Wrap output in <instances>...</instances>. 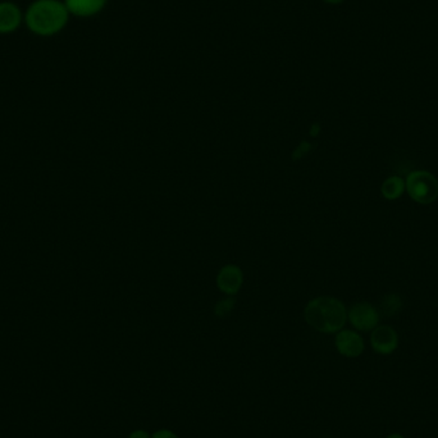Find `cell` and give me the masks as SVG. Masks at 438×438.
Masks as SVG:
<instances>
[{"label": "cell", "mask_w": 438, "mask_h": 438, "mask_svg": "<svg viewBox=\"0 0 438 438\" xmlns=\"http://www.w3.org/2000/svg\"><path fill=\"white\" fill-rule=\"evenodd\" d=\"M406 192L405 178L400 176H390L381 185V194L386 200H399Z\"/></svg>", "instance_id": "cell-10"}, {"label": "cell", "mask_w": 438, "mask_h": 438, "mask_svg": "<svg viewBox=\"0 0 438 438\" xmlns=\"http://www.w3.org/2000/svg\"><path fill=\"white\" fill-rule=\"evenodd\" d=\"M128 438H152V435L145 429H135L129 433Z\"/></svg>", "instance_id": "cell-14"}, {"label": "cell", "mask_w": 438, "mask_h": 438, "mask_svg": "<svg viewBox=\"0 0 438 438\" xmlns=\"http://www.w3.org/2000/svg\"><path fill=\"white\" fill-rule=\"evenodd\" d=\"M152 438H180L176 433H174V430H171V429H158L156 430L153 435H152Z\"/></svg>", "instance_id": "cell-13"}, {"label": "cell", "mask_w": 438, "mask_h": 438, "mask_svg": "<svg viewBox=\"0 0 438 438\" xmlns=\"http://www.w3.org/2000/svg\"><path fill=\"white\" fill-rule=\"evenodd\" d=\"M21 10L10 1L0 3V34L14 32L21 25Z\"/></svg>", "instance_id": "cell-9"}, {"label": "cell", "mask_w": 438, "mask_h": 438, "mask_svg": "<svg viewBox=\"0 0 438 438\" xmlns=\"http://www.w3.org/2000/svg\"><path fill=\"white\" fill-rule=\"evenodd\" d=\"M70 19L65 4L59 0H36L26 12L28 30L39 36H52L63 30Z\"/></svg>", "instance_id": "cell-2"}, {"label": "cell", "mask_w": 438, "mask_h": 438, "mask_svg": "<svg viewBox=\"0 0 438 438\" xmlns=\"http://www.w3.org/2000/svg\"><path fill=\"white\" fill-rule=\"evenodd\" d=\"M304 318L320 333H337L346 324L347 309L344 302L333 296H320L308 302Z\"/></svg>", "instance_id": "cell-1"}, {"label": "cell", "mask_w": 438, "mask_h": 438, "mask_svg": "<svg viewBox=\"0 0 438 438\" xmlns=\"http://www.w3.org/2000/svg\"><path fill=\"white\" fill-rule=\"evenodd\" d=\"M335 346L338 353L346 357H357L364 351L365 345L363 337L353 329H341L336 333Z\"/></svg>", "instance_id": "cell-6"}, {"label": "cell", "mask_w": 438, "mask_h": 438, "mask_svg": "<svg viewBox=\"0 0 438 438\" xmlns=\"http://www.w3.org/2000/svg\"><path fill=\"white\" fill-rule=\"evenodd\" d=\"M387 438H404V436L399 435V433H393V435H390Z\"/></svg>", "instance_id": "cell-16"}, {"label": "cell", "mask_w": 438, "mask_h": 438, "mask_svg": "<svg viewBox=\"0 0 438 438\" xmlns=\"http://www.w3.org/2000/svg\"><path fill=\"white\" fill-rule=\"evenodd\" d=\"M405 185L409 198L419 205H429L438 199L437 177L428 171H411L405 177Z\"/></svg>", "instance_id": "cell-3"}, {"label": "cell", "mask_w": 438, "mask_h": 438, "mask_svg": "<svg viewBox=\"0 0 438 438\" xmlns=\"http://www.w3.org/2000/svg\"><path fill=\"white\" fill-rule=\"evenodd\" d=\"M244 282V274L238 265L229 264L223 267L217 275V286L219 290L229 296L236 295Z\"/></svg>", "instance_id": "cell-7"}, {"label": "cell", "mask_w": 438, "mask_h": 438, "mask_svg": "<svg viewBox=\"0 0 438 438\" xmlns=\"http://www.w3.org/2000/svg\"><path fill=\"white\" fill-rule=\"evenodd\" d=\"M402 309V296H399L397 293H390L386 295L382 302H381V309L379 314H384V317H393L397 313H400Z\"/></svg>", "instance_id": "cell-11"}, {"label": "cell", "mask_w": 438, "mask_h": 438, "mask_svg": "<svg viewBox=\"0 0 438 438\" xmlns=\"http://www.w3.org/2000/svg\"><path fill=\"white\" fill-rule=\"evenodd\" d=\"M322 1H324L326 4H329V6H338V4L344 3L345 0H322Z\"/></svg>", "instance_id": "cell-15"}, {"label": "cell", "mask_w": 438, "mask_h": 438, "mask_svg": "<svg viewBox=\"0 0 438 438\" xmlns=\"http://www.w3.org/2000/svg\"><path fill=\"white\" fill-rule=\"evenodd\" d=\"M233 308H235V299H232V298H229V299H225V300H222V302H219L217 305H216V315L219 317V318H225V317H227L231 311H233Z\"/></svg>", "instance_id": "cell-12"}, {"label": "cell", "mask_w": 438, "mask_h": 438, "mask_svg": "<svg viewBox=\"0 0 438 438\" xmlns=\"http://www.w3.org/2000/svg\"><path fill=\"white\" fill-rule=\"evenodd\" d=\"M379 311L371 302H356L347 311V320L359 332H372L379 324Z\"/></svg>", "instance_id": "cell-4"}, {"label": "cell", "mask_w": 438, "mask_h": 438, "mask_svg": "<svg viewBox=\"0 0 438 438\" xmlns=\"http://www.w3.org/2000/svg\"><path fill=\"white\" fill-rule=\"evenodd\" d=\"M108 0H64L68 12L77 17H92L101 13Z\"/></svg>", "instance_id": "cell-8"}, {"label": "cell", "mask_w": 438, "mask_h": 438, "mask_svg": "<svg viewBox=\"0 0 438 438\" xmlns=\"http://www.w3.org/2000/svg\"><path fill=\"white\" fill-rule=\"evenodd\" d=\"M371 345L377 354L390 355L399 347V335L391 326H377L371 333Z\"/></svg>", "instance_id": "cell-5"}]
</instances>
